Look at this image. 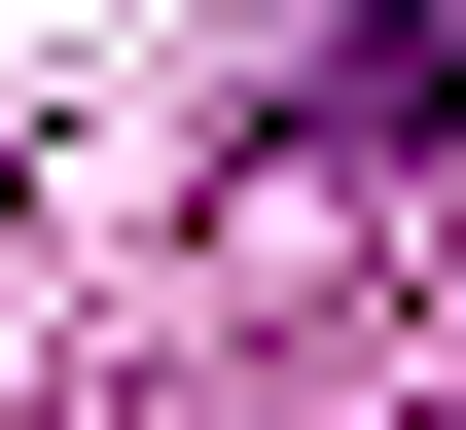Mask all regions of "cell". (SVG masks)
<instances>
[{
  "label": "cell",
  "mask_w": 466,
  "mask_h": 430,
  "mask_svg": "<svg viewBox=\"0 0 466 430\" xmlns=\"http://www.w3.org/2000/svg\"><path fill=\"white\" fill-rule=\"evenodd\" d=\"M466 144V0H323V180H431Z\"/></svg>",
  "instance_id": "6da1fadb"
}]
</instances>
